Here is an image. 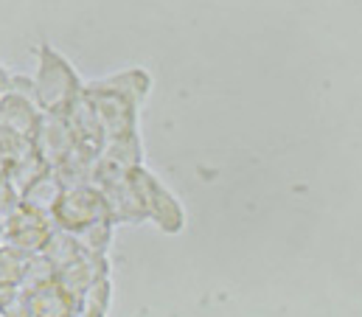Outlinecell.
Instances as JSON below:
<instances>
[{
	"mask_svg": "<svg viewBox=\"0 0 362 317\" xmlns=\"http://www.w3.org/2000/svg\"><path fill=\"white\" fill-rule=\"evenodd\" d=\"M0 79H3V76H0Z\"/></svg>",
	"mask_w": 362,
	"mask_h": 317,
	"instance_id": "obj_1",
	"label": "cell"
}]
</instances>
